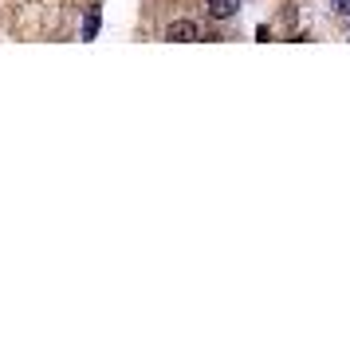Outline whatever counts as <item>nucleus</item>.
Segmentation results:
<instances>
[{
	"instance_id": "obj_1",
	"label": "nucleus",
	"mask_w": 350,
	"mask_h": 339,
	"mask_svg": "<svg viewBox=\"0 0 350 339\" xmlns=\"http://www.w3.org/2000/svg\"><path fill=\"white\" fill-rule=\"evenodd\" d=\"M197 36H201V28H197L193 20H174V24L165 28V40H174V44H189Z\"/></svg>"
},
{
	"instance_id": "obj_2",
	"label": "nucleus",
	"mask_w": 350,
	"mask_h": 339,
	"mask_svg": "<svg viewBox=\"0 0 350 339\" xmlns=\"http://www.w3.org/2000/svg\"><path fill=\"white\" fill-rule=\"evenodd\" d=\"M208 8H213V16H232V12H237L240 8V0H208Z\"/></svg>"
},
{
	"instance_id": "obj_3",
	"label": "nucleus",
	"mask_w": 350,
	"mask_h": 339,
	"mask_svg": "<svg viewBox=\"0 0 350 339\" xmlns=\"http://www.w3.org/2000/svg\"><path fill=\"white\" fill-rule=\"evenodd\" d=\"M95 32H98V8H91L87 24H83V40H95Z\"/></svg>"
},
{
	"instance_id": "obj_4",
	"label": "nucleus",
	"mask_w": 350,
	"mask_h": 339,
	"mask_svg": "<svg viewBox=\"0 0 350 339\" xmlns=\"http://www.w3.org/2000/svg\"><path fill=\"white\" fill-rule=\"evenodd\" d=\"M334 4V12H350V0H331Z\"/></svg>"
}]
</instances>
